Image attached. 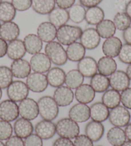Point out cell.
I'll return each mask as SVG.
<instances>
[{"instance_id":"obj_47","label":"cell","mask_w":131,"mask_h":146,"mask_svg":"<svg viewBox=\"0 0 131 146\" xmlns=\"http://www.w3.org/2000/svg\"><path fill=\"white\" fill-rule=\"evenodd\" d=\"M75 146H93V142L86 135H78L75 138L74 142Z\"/></svg>"},{"instance_id":"obj_53","label":"cell","mask_w":131,"mask_h":146,"mask_svg":"<svg viewBox=\"0 0 131 146\" xmlns=\"http://www.w3.org/2000/svg\"><path fill=\"white\" fill-rule=\"evenodd\" d=\"M122 35L125 43L131 45V26L123 32Z\"/></svg>"},{"instance_id":"obj_26","label":"cell","mask_w":131,"mask_h":146,"mask_svg":"<svg viewBox=\"0 0 131 146\" xmlns=\"http://www.w3.org/2000/svg\"><path fill=\"white\" fill-rule=\"evenodd\" d=\"M23 42L26 51L32 55L41 52L43 47V42L37 35L34 33H30L26 35L23 39Z\"/></svg>"},{"instance_id":"obj_28","label":"cell","mask_w":131,"mask_h":146,"mask_svg":"<svg viewBox=\"0 0 131 146\" xmlns=\"http://www.w3.org/2000/svg\"><path fill=\"white\" fill-rule=\"evenodd\" d=\"M104 126L102 122L90 121L85 127V133L93 142H98L104 134Z\"/></svg>"},{"instance_id":"obj_21","label":"cell","mask_w":131,"mask_h":146,"mask_svg":"<svg viewBox=\"0 0 131 146\" xmlns=\"http://www.w3.org/2000/svg\"><path fill=\"white\" fill-rule=\"evenodd\" d=\"M13 129L15 135L21 139H26L30 136L33 133L34 130L33 126L31 121L23 117L15 120Z\"/></svg>"},{"instance_id":"obj_46","label":"cell","mask_w":131,"mask_h":146,"mask_svg":"<svg viewBox=\"0 0 131 146\" xmlns=\"http://www.w3.org/2000/svg\"><path fill=\"white\" fill-rule=\"evenodd\" d=\"M120 95L122 105L127 109L131 110V88L129 87L122 91Z\"/></svg>"},{"instance_id":"obj_7","label":"cell","mask_w":131,"mask_h":146,"mask_svg":"<svg viewBox=\"0 0 131 146\" xmlns=\"http://www.w3.org/2000/svg\"><path fill=\"white\" fill-rule=\"evenodd\" d=\"M26 84L29 90L35 93L43 92L48 86L46 75L35 72L31 73L27 78Z\"/></svg>"},{"instance_id":"obj_50","label":"cell","mask_w":131,"mask_h":146,"mask_svg":"<svg viewBox=\"0 0 131 146\" xmlns=\"http://www.w3.org/2000/svg\"><path fill=\"white\" fill-rule=\"evenodd\" d=\"M76 0H55L57 7L64 9H69L75 4Z\"/></svg>"},{"instance_id":"obj_36","label":"cell","mask_w":131,"mask_h":146,"mask_svg":"<svg viewBox=\"0 0 131 146\" xmlns=\"http://www.w3.org/2000/svg\"><path fill=\"white\" fill-rule=\"evenodd\" d=\"M55 4V0H32V9L40 15H48Z\"/></svg>"},{"instance_id":"obj_32","label":"cell","mask_w":131,"mask_h":146,"mask_svg":"<svg viewBox=\"0 0 131 146\" xmlns=\"http://www.w3.org/2000/svg\"><path fill=\"white\" fill-rule=\"evenodd\" d=\"M95 29L100 36L105 39L114 36L116 31L113 21L111 19H105L96 26Z\"/></svg>"},{"instance_id":"obj_5","label":"cell","mask_w":131,"mask_h":146,"mask_svg":"<svg viewBox=\"0 0 131 146\" xmlns=\"http://www.w3.org/2000/svg\"><path fill=\"white\" fill-rule=\"evenodd\" d=\"M7 94L9 100L14 102H21L28 98L29 89L26 83L21 80L13 81L7 88Z\"/></svg>"},{"instance_id":"obj_13","label":"cell","mask_w":131,"mask_h":146,"mask_svg":"<svg viewBox=\"0 0 131 146\" xmlns=\"http://www.w3.org/2000/svg\"><path fill=\"white\" fill-rule=\"evenodd\" d=\"M69 117L77 123H82L90 119V107L87 104L78 103L70 108Z\"/></svg>"},{"instance_id":"obj_10","label":"cell","mask_w":131,"mask_h":146,"mask_svg":"<svg viewBox=\"0 0 131 146\" xmlns=\"http://www.w3.org/2000/svg\"><path fill=\"white\" fill-rule=\"evenodd\" d=\"M80 42L86 49L93 50L96 49L100 43L101 37L95 28H88L82 31L80 38Z\"/></svg>"},{"instance_id":"obj_60","label":"cell","mask_w":131,"mask_h":146,"mask_svg":"<svg viewBox=\"0 0 131 146\" xmlns=\"http://www.w3.org/2000/svg\"><path fill=\"white\" fill-rule=\"evenodd\" d=\"M0 146H5V144L2 142V140H0Z\"/></svg>"},{"instance_id":"obj_1","label":"cell","mask_w":131,"mask_h":146,"mask_svg":"<svg viewBox=\"0 0 131 146\" xmlns=\"http://www.w3.org/2000/svg\"><path fill=\"white\" fill-rule=\"evenodd\" d=\"M82 29L78 26L65 25L57 28L56 38L64 46H69L80 39Z\"/></svg>"},{"instance_id":"obj_33","label":"cell","mask_w":131,"mask_h":146,"mask_svg":"<svg viewBox=\"0 0 131 146\" xmlns=\"http://www.w3.org/2000/svg\"><path fill=\"white\" fill-rule=\"evenodd\" d=\"M90 85L95 92L103 93L108 90L110 87L109 77L100 73H96L91 78Z\"/></svg>"},{"instance_id":"obj_24","label":"cell","mask_w":131,"mask_h":146,"mask_svg":"<svg viewBox=\"0 0 131 146\" xmlns=\"http://www.w3.org/2000/svg\"><path fill=\"white\" fill-rule=\"evenodd\" d=\"M48 20L56 28L66 25L70 20L68 11L60 7H55L48 14Z\"/></svg>"},{"instance_id":"obj_2","label":"cell","mask_w":131,"mask_h":146,"mask_svg":"<svg viewBox=\"0 0 131 146\" xmlns=\"http://www.w3.org/2000/svg\"><path fill=\"white\" fill-rule=\"evenodd\" d=\"M39 115L44 120L53 121L58 116L59 108L53 97L44 96L37 101Z\"/></svg>"},{"instance_id":"obj_45","label":"cell","mask_w":131,"mask_h":146,"mask_svg":"<svg viewBox=\"0 0 131 146\" xmlns=\"http://www.w3.org/2000/svg\"><path fill=\"white\" fill-rule=\"evenodd\" d=\"M25 146H43V139L37 134L30 135L25 139Z\"/></svg>"},{"instance_id":"obj_11","label":"cell","mask_w":131,"mask_h":146,"mask_svg":"<svg viewBox=\"0 0 131 146\" xmlns=\"http://www.w3.org/2000/svg\"><path fill=\"white\" fill-rule=\"evenodd\" d=\"M109 80L110 87L118 92H122L127 89L130 85V80L126 72L120 70H116L110 75Z\"/></svg>"},{"instance_id":"obj_40","label":"cell","mask_w":131,"mask_h":146,"mask_svg":"<svg viewBox=\"0 0 131 146\" xmlns=\"http://www.w3.org/2000/svg\"><path fill=\"white\" fill-rule=\"evenodd\" d=\"M114 25L116 30L124 32L131 25V19L125 12H119L113 18Z\"/></svg>"},{"instance_id":"obj_8","label":"cell","mask_w":131,"mask_h":146,"mask_svg":"<svg viewBox=\"0 0 131 146\" xmlns=\"http://www.w3.org/2000/svg\"><path fill=\"white\" fill-rule=\"evenodd\" d=\"M19 112L23 118L32 121L39 115V108L37 102L32 98H27L19 102Z\"/></svg>"},{"instance_id":"obj_52","label":"cell","mask_w":131,"mask_h":146,"mask_svg":"<svg viewBox=\"0 0 131 146\" xmlns=\"http://www.w3.org/2000/svg\"><path fill=\"white\" fill-rule=\"evenodd\" d=\"M7 42L0 37V58L4 57L7 54Z\"/></svg>"},{"instance_id":"obj_22","label":"cell","mask_w":131,"mask_h":146,"mask_svg":"<svg viewBox=\"0 0 131 146\" xmlns=\"http://www.w3.org/2000/svg\"><path fill=\"white\" fill-rule=\"evenodd\" d=\"M95 91L90 84H82L75 89V98L78 103H91L95 98Z\"/></svg>"},{"instance_id":"obj_16","label":"cell","mask_w":131,"mask_h":146,"mask_svg":"<svg viewBox=\"0 0 131 146\" xmlns=\"http://www.w3.org/2000/svg\"><path fill=\"white\" fill-rule=\"evenodd\" d=\"M35 132L43 140H49L57 133L56 125L51 121L43 119L35 125Z\"/></svg>"},{"instance_id":"obj_25","label":"cell","mask_w":131,"mask_h":146,"mask_svg":"<svg viewBox=\"0 0 131 146\" xmlns=\"http://www.w3.org/2000/svg\"><path fill=\"white\" fill-rule=\"evenodd\" d=\"M46 78L48 85L52 87L58 88L65 83L66 73L64 70L60 67H54L47 72Z\"/></svg>"},{"instance_id":"obj_42","label":"cell","mask_w":131,"mask_h":146,"mask_svg":"<svg viewBox=\"0 0 131 146\" xmlns=\"http://www.w3.org/2000/svg\"><path fill=\"white\" fill-rule=\"evenodd\" d=\"M14 129L10 122L0 121V140H7L12 136Z\"/></svg>"},{"instance_id":"obj_17","label":"cell","mask_w":131,"mask_h":146,"mask_svg":"<svg viewBox=\"0 0 131 146\" xmlns=\"http://www.w3.org/2000/svg\"><path fill=\"white\" fill-rule=\"evenodd\" d=\"M10 69L14 77L18 79L27 78L31 74L32 71L30 62L23 58L13 60Z\"/></svg>"},{"instance_id":"obj_62","label":"cell","mask_w":131,"mask_h":146,"mask_svg":"<svg viewBox=\"0 0 131 146\" xmlns=\"http://www.w3.org/2000/svg\"><path fill=\"white\" fill-rule=\"evenodd\" d=\"M0 27H1V23H0Z\"/></svg>"},{"instance_id":"obj_57","label":"cell","mask_w":131,"mask_h":146,"mask_svg":"<svg viewBox=\"0 0 131 146\" xmlns=\"http://www.w3.org/2000/svg\"><path fill=\"white\" fill-rule=\"evenodd\" d=\"M126 73L128 76V77L131 81V64L128 65V66L126 69Z\"/></svg>"},{"instance_id":"obj_9","label":"cell","mask_w":131,"mask_h":146,"mask_svg":"<svg viewBox=\"0 0 131 146\" xmlns=\"http://www.w3.org/2000/svg\"><path fill=\"white\" fill-rule=\"evenodd\" d=\"M19 115V107L16 102L6 100L0 103V119L8 122H13Z\"/></svg>"},{"instance_id":"obj_38","label":"cell","mask_w":131,"mask_h":146,"mask_svg":"<svg viewBox=\"0 0 131 146\" xmlns=\"http://www.w3.org/2000/svg\"><path fill=\"white\" fill-rule=\"evenodd\" d=\"M16 15V10L9 1H2L0 3V21L3 23L12 21Z\"/></svg>"},{"instance_id":"obj_43","label":"cell","mask_w":131,"mask_h":146,"mask_svg":"<svg viewBox=\"0 0 131 146\" xmlns=\"http://www.w3.org/2000/svg\"><path fill=\"white\" fill-rule=\"evenodd\" d=\"M118 58L125 64H131V45L125 43L123 44L118 54Z\"/></svg>"},{"instance_id":"obj_58","label":"cell","mask_w":131,"mask_h":146,"mask_svg":"<svg viewBox=\"0 0 131 146\" xmlns=\"http://www.w3.org/2000/svg\"><path fill=\"white\" fill-rule=\"evenodd\" d=\"M122 146H131V141H126Z\"/></svg>"},{"instance_id":"obj_18","label":"cell","mask_w":131,"mask_h":146,"mask_svg":"<svg viewBox=\"0 0 131 146\" xmlns=\"http://www.w3.org/2000/svg\"><path fill=\"white\" fill-rule=\"evenodd\" d=\"M57 28L50 22L45 21L41 23L37 29V35L44 42L48 43L56 38Z\"/></svg>"},{"instance_id":"obj_30","label":"cell","mask_w":131,"mask_h":146,"mask_svg":"<svg viewBox=\"0 0 131 146\" xmlns=\"http://www.w3.org/2000/svg\"><path fill=\"white\" fill-rule=\"evenodd\" d=\"M107 139L112 146H122L126 142L127 138L124 129L114 126L107 131Z\"/></svg>"},{"instance_id":"obj_14","label":"cell","mask_w":131,"mask_h":146,"mask_svg":"<svg viewBox=\"0 0 131 146\" xmlns=\"http://www.w3.org/2000/svg\"><path fill=\"white\" fill-rule=\"evenodd\" d=\"M74 93L72 89L67 86H61L54 91L53 98L59 106L64 107L72 103L74 99Z\"/></svg>"},{"instance_id":"obj_48","label":"cell","mask_w":131,"mask_h":146,"mask_svg":"<svg viewBox=\"0 0 131 146\" xmlns=\"http://www.w3.org/2000/svg\"><path fill=\"white\" fill-rule=\"evenodd\" d=\"M5 146H25V143L23 139L15 135L10 137L7 140Z\"/></svg>"},{"instance_id":"obj_39","label":"cell","mask_w":131,"mask_h":146,"mask_svg":"<svg viewBox=\"0 0 131 146\" xmlns=\"http://www.w3.org/2000/svg\"><path fill=\"white\" fill-rule=\"evenodd\" d=\"M68 11L70 20L75 24H79L85 19L86 10L80 4H74Z\"/></svg>"},{"instance_id":"obj_54","label":"cell","mask_w":131,"mask_h":146,"mask_svg":"<svg viewBox=\"0 0 131 146\" xmlns=\"http://www.w3.org/2000/svg\"><path fill=\"white\" fill-rule=\"evenodd\" d=\"M127 3L125 0H115L114 5L120 12H124L126 9Z\"/></svg>"},{"instance_id":"obj_49","label":"cell","mask_w":131,"mask_h":146,"mask_svg":"<svg viewBox=\"0 0 131 146\" xmlns=\"http://www.w3.org/2000/svg\"><path fill=\"white\" fill-rule=\"evenodd\" d=\"M52 146H75L72 140L59 137L55 140Z\"/></svg>"},{"instance_id":"obj_20","label":"cell","mask_w":131,"mask_h":146,"mask_svg":"<svg viewBox=\"0 0 131 146\" xmlns=\"http://www.w3.org/2000/svg\"><path fill=\"white\" fill-rule=\"evenodd\" d=\"M20 35V28L16 23L10 21L3 23L0 27V37L7 42L14 40Z\"/></svg>"},{"instance_id":"obj_51","label":"cell","mask_w":131,"mask_h":146,"mask_svg":"<svg viewBox=\"0 0 131 146\" xmlns=\"http://www.w3.org/2000/svg\"><path fill=\"white\" fill-rule=\"evenodd\" d=\"M103 0H79L80 3L85 8H91L98 6Z\"/></svg>"},{"instance_id":"obj_34","label":"cell","mask_w":131,"mask_h":146,"mask_svg":"<svg viewBox=\"0 0 131 146\" xmlns=\"http://www.w3.org/2000/svg\"><path fill=\"white\" fill-rule=\"evenodd\" d=\"M105 13L103 9L98 6L88 8L86 11L85 21L88 25H97L104 19Z\"/></svg>"},{"instance_id":"obj_4","label":"cell","mask_w":131,"mask_h":146,"mask_svg":"<svg viewBox=\"0 0 131 146\" xmlns=\"http://www.w3.org/2000/svg\"><path fill=\"white\" fill-rule=\"evenodd\" d=\"M56 133L60 137L75 139L80 133V127L77 122L69 118L60 119L56 123Z\"/></svg>"},{"instance_id":"obj_41","label":"cell","mask_w":131,"mask_h":146,"mask_svg":"<svg viewBox=\"0 0 131 146\" xmlns=\"http://www.w3.org/2000/svg\"><path fill=\"white\" fill-rule=\"evenodd\" d=\"M13 77L11 69L9 67L0 66V88L6 89L13 82Z\"/></svg>"},{"instance_id":"obj_27","label":"cell","mask_w":131,"mask_h":146,"mask_svg":"<svg viewBox=\"0 0 131 146\" xmlns=\"http://www.w3.org/2000/svg\"><path fill=\"white\" fill-rule=\"evenodd\" d=\"M109 109L102 102H96L90 107V118L94 121L102 122L108 119Z\"/></svg>"},{"instance_id":"obj_61","label":"cell","mask_w":131,"mask_h":146,"mask_svg":"<svg viewBox=\"0 0 131 146\" xmlns=\"http://www.w3.org/2000/svg\"><path fill=\"white\" fill-rule=\"evenodd\" d=\"M1 2H2V0H0V3H1Z\"/></svg>"},{"instance_id":"obj_15","label":"cell","mask_w":131,"mask_h":146,"mask_svg":"<svg viewBox=\"0 0 131 146\" xmlns=\"http://www.w3.org/2000/svg\"><path fill=\"white\" fill-rule=\"evenodd\" d=\"M122 45V40L118 37L112 36L104 41L102 47V52L105 56L114 58L118 56Z\"/></svg>"},{"instance_id":"obj_12","label":"cell","mask_w":131,"mask_h":146,"mask_svg":"<svg viewBox=\"0 0 131 146\" xmlns=\"http://www.w3.org/2000/svg\"><path fill=\"white\" fill-rule=\"evenodd\" d=\"M30 64L33 72L45 73L48 72L51 67V62L45 53L39 52L31 57Z\"/></svg>"},{"instance_id":"obj_6","label":"cell","mask_w":131,"mask_h":146,"mask_svg":"<svg viewBox=\"0 0 131 146\" xmlns=\"http://www.w3.org/2000/svg\"><path fill=\"white\" fill-rule=\"evenodd\" d=\"M109 121L112 126L125 127L130 121V113L128 109L124 106L119 105L109 111Z\"/></svg>"},{"instance_id":"obj_19","label":"cell","mask_w":131,"mask_h":146,"mask_svg":"<svg viewBox=\"0 0 131 146\" xmlns=\"http://www.w3.org/2000/svg\"><path fill=\"white\" fill-rule=\"evenodd\" d=\"M77 69L84 77L91 78L98 72L97 62L91 56H84L78 62Z\"/></svg>"},{"instance_id":"obj_23","label":"cell","mask_w":131,"mask_h":146,"mask_svg":"<svg viewBox=\"0 0 131 146\" xmlns=\"http://www.w3.org/2000/svg\"><path fill=\"white\" fill-rule=\"evenodd\" d=\"M27 53L23 40L15 39L8 43L7 53L8 57L12 60L23 58Z\"/></svg>"},{"instance_id":"obj_37","label":"cell","mask_w":131,"mask_h":146,"mask_svg":"<svg viewBox=\"0 0 131 146\" xmlns=\"http://www.w3.org/2000/svg\"><path fill=\"white\" fill-rule=\"evenodd\" d=\"M84 77L78 69H72L66 74L65 84L71 89H76L83 84Z\"/></svg>"},{"instance_id":"obj_56","label":"cell","mask_w":131,"mask_h":146,"mask_svg":"<svg viewBox=\"0 0 131 146\" xmlns=\"http://www.w3.org/2000/svg\"><path fill=\"white\" fill-rule=\"evenodd\" d=\"M125 12L129 15L130 18L131 19V0L127 3V6H126V9H125Z\"/></svg>"},{"instance_id":"obj_55","label":"cell","mask_w":131,"mask_h":146,"mask_svg":"<svg viewBox=\"0 0 131 146\" xmlns=\"http://www.w3.org/2000/svg\"><path fill=\"white\" fill-rule=\"evenodd\" d=\"M125 133L128 140L131 141V122L128 124L125 128Z\"/></svg>"},{"instance_id":"obj_44","label":"cell","mask_w":131,"mask_h":146,"mask_svg":"<svg viewBox=\"0 0 131 146\" xmlns=\"http://www.w3.org/2000/svg\"><path fill=\"white\" fill-rule=\"evenodd\" d=\"M11 3L16 11H27L32 7V0H12Z\"/></svg>"},{"instance_id":"obj_3","label":"cell","mask_w":131,"mask_h":146,"mask_svg":"<svg viewBox=\"0 0 131 146\" xmlns=\"http://www.w3.org/2000/svg\"><path fill=\"white\" fill-rule=\"evenodd\" d=\"M44 52L51 63L57 66H64L68 60L66 51L58 41L53 40L47 43L44 48Z\"/></svg>"},{"instance_id":"obj_31","label":"cell","mask_w":131,"mask_h":146,"mask_svg":"<svg viewBox=\"0 0 131 146\" xmlns=\"http://www.w3.org/2000/svg\"><path fill=\"white\" fill-rule=\"evenodd\" d=\"M66 51L68 60L73 62H78L85 56L86 49L82 44L77 41L68 46Z\"/></svg>"},{"instance_id":"obj_29","label":"cell","mask_w":131,"mask_h":146,"mask_svg":"<svg viewBox=\"0 0 131 146\" xmlns=\"http://www.w3.org/2000/svg\"><path fill=\"white\" fill-rule=\"evenodd\" d=\"M97 68L100 74L109 76L117 70V64L113 58L104 56L97 62Z\"/></svg>"},{"instance_id":"obj_35","label":"cell","mask_w":131,"mask_h":146,"mask_svg":"<svg viewBox=\"0 0 131 146\" xmlns=\"http://www.w3.org/2000/svg\"><path fill=\"white\" fill-rule=\"evenodd\" d=\"M102 102L109 109H112L119 106L121 103V95L120 92L112 88L107 90L102 95Z\"/></svg>"},{"instance_id":"obj_63","label":"cell","mask_w":131,"mask_h":146,"mask_svg":"<svg viewBox=\"0 0 131 146\" xmlns=\"http://www.w3.org/2000/svg\"><path fill=\"white\" fill-rule=\"evenodd\" d=\"M97 146H102V145H97Z\"/></svg>"},{"instance_id":"obj_59","label":"cell","mask_w":131,"mask_h":146,"mask_svg":"<svg viewBox=\"0 0 131 146\" xmlns=\"http://www.w3.org/2000/svg\"><path fill=\"white\" fill-rule=\"evenodd\" d=\"M2 96H3V92H2V89L1 88H0V100H1V99L2 98Z\"/></svg>"}]
</instances>
